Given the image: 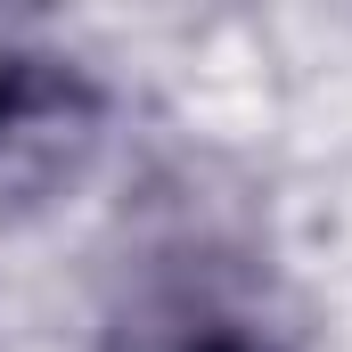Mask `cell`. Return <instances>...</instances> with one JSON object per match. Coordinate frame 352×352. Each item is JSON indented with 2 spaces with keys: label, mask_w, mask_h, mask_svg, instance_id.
<instances>
[{
  "label": "cell",
  "mask_w": 352,
  "mask_h": 352,
  "mask_svg": "<svg viewBox=\"0 0 352 352\" xmlns=\"http://www.w3.org/2000/svg\"><path fill=\"white\" fill-rule=\"evenodd\" d=\"M90 140H98V107L66 66L0 58V205L66 180Z\"/></svg>",
  "instance_id": "obj_1"
}]
</instances>
